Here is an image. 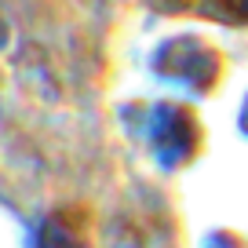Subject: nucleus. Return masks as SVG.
<instances>
[{"label": "nucleus", "instance_id": "nucleus-2", "mask_svg": "<svg viewBox=\"0 0 248 248\" xmlns=\"http://www.w3.org/2000/svg\"><path fill=\"white\" fill-rule=\"evenodd\" d=\"M0 44H4V22H0Z\"/></svg>", "mask_w": 248, "mask_h": 248}, {"label": "nucleus", "instance_id": "nucleus-1", "mask_svg": "<svg viewBox=\"0 0 248 248\" xmlns=\"http://www.w3.org/2000/svg\"><path fill=\"white\" fill-rule=\"evenodd\" d=\"M212 8L233 22H248V0H212Z\"/></svg>", "mask_w": 248, "mask_h": 248}]
</instances>
